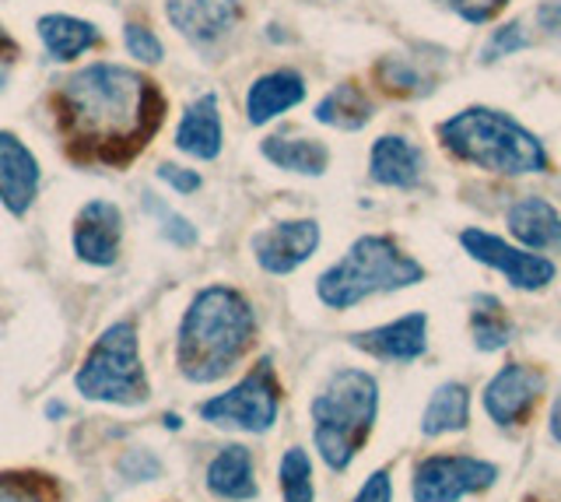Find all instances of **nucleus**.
I'll return each instance as SVG.
<instances>
[{
    "instance_id": "nucleus-25",
    "label": "nucleus",
    "mask_w": 561,
    "mask_h": 502,
    "mask_svg": "<svg viewBox=\"0 0 561 502\" xmlns=\"http://www.w3.org/2000/svg\"><path fill=\"white\" fill-rule=\"evenodd\" d=\"M470 331L473 344L481 352H499L513 341V323H508L505 309L495 296H478L473 299V313H470Z\"/></svg>"
},
{
    "instance_id": "nucleus-3",
    "label": "nucleus",
    "mask_w": 561,
    "mask_h": 502,
    "mask_svg": "<svg viewBox=\"0 0 561 502\" xmlns=\"http://www.w3.org/2000/svg\"><path fill=\"white\" fill-rule=\"evenodd\" d=\"M438 141L460 162L499 172V176H526L548 169V151L513 116L488 106H470L449 116L438 127Z\"/></svg>"
},
{
    "instance_id": "nucleus-22",
    "label": "nucleus",
    "mask_w": 561,
    "mask_h": 502,
    "mask_svg": "<svg viewBox=\"0 0 561 502\" xmlns=\"http://www.w3.org/2000/svg\"><path fill=\"white\" fill-rule=\"evenodd\" d=\"M39 39L49 49V57L75 60L99 43V28L92 22L70 19V14H46L39 19Z\"/></svg>"
},
{
    "instance_id": "nucleus-13",
    "label": "nucleus",
    "mask_w": 561,
    "mask_h": 502,
    "mask_svg": "<svg viewBox=\"0 0 561 502\" xmlns=\"http://www.w3.org/2000/svg\"><path fill=\"white\" fill-rule=\"evenodd\" d=\"M123 215L110 201H88L75 221V250L84 264L110 267L119 253Z\"/></svg>"
},
{
    "instance_id": "nucleus-1",
    "label": "nucleus",
    "mask_w": 561,
    "mask_h": 502,
    "mask_svg": "<svg viewBox=\"0 0 561 502\" xmlns=\"http://www.w3.org/2000/svg\"><path fill=\"white\" fill-rule=\"evenodd\" d=\"M57 110L75 159L123 166L162 124L165 99L154 81L130 67L92 64L64 81Z\"/></svg>"
},
{
    "instance_id": "nucleus-35",
    "label": "nucleus",
    "mask_w": 561,
    "mask_h": 502,
    "mask_svg": "<svg viewBox=\"0 0 561 502\" xmlns=\"http://www.w3.org/2000/svg\"><path fill=\"white\" fill-rule=\"evenodd\" d=\"M537 25L548 36H561V0H548V4L537 8Z\"/></svg>"
},
{
    "instance_id": "nucleus-11",
    "label": "nucleus",
    "mask_w": 561,
    "mask_h": 502,
    "mask_svg": "<svg viewBox=\"0 0 561 502\" xmlns=\"http://www.w3.org/2000/svg\"><path fill=\"white\" fill-rule=\"evenodd\" d=\"M543 390V373L534 366H505L484 387V411L495 425H519L534 411Z\"/></svg>"
},
{
    "instance_id": "nucleus-18",
    "label": "nucleus",
    "mask_w": 561,
    "mask_h": 502,
    "mask_svg": "<svg viewBox=\"0 0 561 502\" xmlns=\"http://www.w3.org/2000/svg\"><path fill=\"white\" fill-rule=\"evenodd\" d=\"M175 148L204 162L221 155V113H218V99L210 92L201 95L197 102H190V110L180 119V130H175Z\"/></svg>"
},
{
    "instance_id": "nucleus-19",
    "label": "nucleus",
    "mask_w": 561,
    "mask_h": 502,
    "mask_svg": "<svg viewBox=\"0 0 561 502\" xmlns=\"http://www.w3.org/2000/svg\"><path fill=\"white\" fill-rule=\"evenodd\" d=\"M508 232L530 250H561V215L543 197H523L508 207Z\"/></svg>"
},
{
    "instance_id": "nucleus-16",
    "label": "nucleus",
    "mask_w": 561,
    "mask_h": 502,
    "mask_svg": "<svg viewBox=\"0 0 561 502\" xmlns=\"http://www.w3.org/2000/svg\"><path fill=\"white\" fill-rule=\"evenodd\" d=\"M368 172L373 180L393 190H411L421 183V172H425V155L417 145H411L408 137L386 134L368 151Z\"/></svg>"
},
{
    "instance_id": "nucleus-29",
    "label": "nucleus",
    "mask_w": 561,
    "mask_h": 502,
    "mask_svg": "<svg viewBox=\"0 0 561 502\" xmlns=\"http://www.w3.org/2000/svg\"><path fill=\"white\" fill-rule=\"evenodd\" d=\"M526 46H530V39H526L523 22H508V25L495 28V32L488 36V43H484V49H481V60H484V64H495V60H502V57L519 54V49H526Z\"/></svg>"
},
{
    "instance_id": "nucleus-27",
    "label": "nucleus",
    "mask_w": 561,
    "mask_h": 502,
    "mask_svg": "<svg viewBox=\"0 0 561 502\" xmlns=\"http://www.w3.org/2000/svg\"><path fill=\"white\" fill-rule=\"evenodd\" d=\"M379 89L393 92V95H425L432 92V81L421 78L414 67L408 64V57H386L376 67Z\"/></svg>"
},
{
    "instance_id": "nucleus-28",
    "label": "nucleus",
    "mask_w": 561,
    "mask_h": 502,
    "mask_svg": "<svg viewBox=\"0 0 561 502\" xmlns=\"http://www.w3.org/2000/svg\"><path fill=\"white\" fill-rule=\"evenodd\" d=\"M280 495L285 502H312V471L306 449L291 446L280 460Z\"/></svg>"
},
{
    "instance_id": "nucleus-15",
    "label": "nucleus",
    "mask_w": 561,
    "mask_h": 502,
    "mask_svg": "<svg viewBox=\"0 0 561 502\" xmlns=\"http://www.w3.org/2000/svg\"><path fill=\"white\" fill-rule=\"evenodd\" d=\"M39 190V162L18 141L14 134L0 130V201L11 215H25Z\"/></svg>"
},
{
    "instance_id": "nucleus-10",
    "label": "nucleus",
    "mask_w": 561,
    "mask_h": 502,
    "mask_svg": "<svg viewBox=\"0 0 561 502\" xmlns=\"http://www.w3.org/2000/svg\"><path fill=\"white\" fill-rule=\"evenodd\" d=\"M316 247H320V225L312 218L280 221L253 236V256L267 274H291L309 261Z\"/></svg>"
},
{
    "instance_id": "nucleus-30",
    "label": "nucleus",
    "mask_w": 561,
    "mask_h": 502,
    "mask_svg": "<svg viewBox=\"0 0 561 502\" xmlns=\"http://www.w3.org/2000/svg\"><path fill=\"white\" fill-rule=\"evenodd\" d=\"M148 212L158 215V221H162V236L169 242H175V247H193V242H197V229H193L183 215H175V212H169L165 204H158L151 194H148Z\"/></svg>"
},
{
    "instance_id": "nucleus-8",
    "label": "nucleus",
    "mask_w": 561,
    "mask_h": 502,
    "mask_svg": "<svg viewBox=\"0 0 561 502\" xmlns=\"http://www.w3.org/2000/svg\"><path fill=\"white\" fill-rule=\"evenodd\" d=\"M495 478V464L473 457H428L414 471V502H456L470 492L491 489Z\"/></svg>"
},
{
    "instance_id": "nucleus-9",
    "label": "nucleus",
    "mask_w": 561,
    "mask_h": 502,
    "mask_svg": "<svg viewBox=\"0 0 561 502\" xmlns=\"http://www.w3.org/2000/svg\"><path fill=\"white\" fill-rule=\"evenodd\" d=\"M460 242H463V250L473 256V261L502 271L505 282L513 288H519V292H540L543 285L554 282V264L548 261V256L516 250V247H508V242H502L499 236H491V232L467 229L460 236Z\"/></svg>"
},
{
    "instance_id": "nucleus-17",
    "label": "nucleus",
    "mask_w": 561,
    "mask_h": 502,
    "mask_svg": "<svg viewBox=\"0 0 561 502\" xmlns=\"http://www.w3.org/2000/svg\"><path fill=\"white\" fill-rule=\"evenodd\" d=\"M306 99V81L298 71H271L253 81L250 95H245V113H250V124L263 127L271 124L274 116L288 113L291 106Z\"/></svg>"
},
{
    "instance_id": "nucleus-21",
    "label": "nucleus",
    "mask_w": 561,
    "mask_h": 502,
    "mask_svg": "<svg viewBox=\"0 0 561 502\" xmlns=\"http://www.w3.org/2000/svg\"><path fill=\"white\" fill-rule=\"evenodd\" d=\"M263 159L274 162L285 172H298V176H323L330 166V151L323 141H309V137H267L260 145Z\"/></svg>"
},
{
    "instance_id": "nucleus-26",
    "label": "nucleus",
    "mask_w": 561,
    "mask_h": 502,
    "mask_svg": "<svg viewBox=\"0 0 561 502\" xmlns=\"http://www.w3.org/2000/svg\"><path fill=\"white\" fill-rule=\"evenodd\" d=\"M60 489L49 475L8 471L0 475V502H57Z\"/></svg>"
},
{
    "instance_id": "nucleus-20",
    "label": "nucleus",
    "mask_w": 561,
    "mask_h": 502,
    "mask_svg": "<svg viewBox=\"0 0 561 502\" xmlns=\"http://www.w3.org/2000/svg\"><path fill=\"white\" fill-rule=\"evenodd\" d=\"M207 489L218 499H256V481H253V457L245 446H225L221 454L207 467Z\"/></svg>"
},
{
    "instance_id": "nucleus-4",
    "label": "nucleus",
    "mask_w": 561,
    "mask_h": 502,
    "mask_svg": "<svg viewBox=\"0 0 561 502\" xmlns=\"http://www.w3.org/2000/svg\"><path fill=\"white\" fill-rule=\"evenodd\" d=\"M376 411H379V387L362 369L333 373L323 393H316L312 436L320 457L333 471H344L355 460V454L368 440V432H373Z\"/></svg>"
},
{
    "instance_id": "nucleus-33",
    "label": "nucleus",
    "mask_w": 561,
    "mask_h": 502,
    "mask_svg": "<svg viewBox=\"0 0 561 502\" xmlns=\"http://www.w3.org/2000/svg\"><path fill=\"white\" fill-rule=\"evenodd\" d=\"M158 176H162L169 186L180 190V194H193V190H201V176L193 169H183V166H172V162L158 166Z\"/></svg>"
},
{
    "instance_id": "nucleus-31",
    "label": "nucleus",
    "mask_w": 561,
    "mask_h": 502,
    "mask_svg": "<svg viewBox=\"0 0 561 502\" xmlns=\"http://www.w3.org/2000/svg\"><path fill=\"white\" fill-rule=\"evenodd\" d=\"M123 39H127L130 57H137L140 64H158V60H162V43H158V36L148 25L130 22L127 28H123Z\"/></svg>"
},
{
    "instance_id": "nucleus-32",
    "label": "nucleus",
    "mask_w": 561,
    "mask_h": 502,
    "mask_svg": "<svg viewBox=\"0 0 561 502\" xmlns=\"http://www.w3.org/2000/svg\"><path fill=\"white\" fill-rule=\"evenodd\" d=\"M443 4H446L449 11L460 14L463 22H470V25H484V22L495 19V14L508 4V0H443Z\"/></svg>"
},
{
    "instance_id": "nucleus-7",
    "label": "nucleus",
    "mask_w": 561,
    "mask_h": 502,
    "mask_svg": "<svg viewBox=\"0 0 561 502\" xmlns=\"http://www.w3.org/2000/svg\"><path fill=\"white\" fill-rule=\"evenodd\" d=\"M277 404H280V387L274 379V369H271V362H260L242 384H236L228 393L204 401L201 419L210 425H225V429L267 432L277 422Z\"/></svg>"
},
{
    "instance_id": "nucleus-6",
    "label": "nucleus",
    "mask_w": 561,
    "mask_h": 502,
    "mask_svg": "<svg viewBox=\"0 0 561 502\" xmlns=\"http://www.w3.org/2000/svg\"><path fill=\"white\" fill-rule=\"evenodd\" d=\"M75 384L88 401L105 404H140L148 401V379L140 369L137 355V331L134 323H113L105 331L95 349L88 352L84 366L78 369Z\"/></svg>"
},
{
    "instance_id": "nucleus-5",
    "label": "nucleus",
    "mask_w": 561,
    "mask_h": 502,
    "mask_svg": "<svg viewBox=\"0 0 561 502\" xmlns=\"http://www.w3.org/2000/svg\"><path fill=\"white\" fill-rule=\"evenodd\" d=\"M421 278H425V267L403 253L393 239L362 236L337 264L320 274L316 296L330 309H351L368 296H379V292L411 288Z\"/></svg>"
},
{
    "instance_id": "nucleus-14",
    "label": "nucleus",
    "mask_w": 561,
    "mask_h": 502,
    "mask_svg": "<svg viewBox=\"0 0 561 502\" xmlns=\"http://www.w3.org/2000/svg\"><path fill=\"white\" fill-rule=\"evenodd\" d=\"M351 344L386 362H411L428 349V317L411 313L365 334H351Z\"/></svg>"
},
{
    "instance_id": "nucleus-36",
    "label": "nucleus",
    "mask_w": 561,
    "mask_h": 502,
    "mask_svg": "<svg viewBox=\"0 0 561 502\" xmlns=\"http://www.w3.org/2000/svg\"><path fill=\"white\" fill-rule=\"evenodd\" d=\"M14 54H18L14 43L0 32V89H4V81H8V64L14 60Z\"/></svg>"
},
{
    "instance_id": "nucleus-12",
    "label": "nucleus",
    "mask_w": 561,
    "mask_h": 502,
    "mask_svg": "<svg viewBox=\"0 0 561 502\" xmlns=\"http://www.w3.org/2000/svg\"><path fill=\"white\" fill-rule=\"evenodd\" d=\"M165 14L193 46H210L236 28L242 4L239 0H165Z\"/></svg>"
},
{
    "instance_id": "nucleus-2",
    "label": "nucleus",
    "mask_w": 561,
    "mask_h": 502,
    "mask_svg": "<svg viewBox=\"0 0 561 502\" xmlns=\"http://www.w3.org/2000/svg\"><path fill=\"white\" fill-rule=\"evenodd\" d=\"M256 334V317L236 288L210 285L190 303L175 362L190 384H215L250 352Z\"/></svg>"
},
{
    "instance_id": "nucleus-37",
    "label": "nucleus",
    "mask_w": 561,
    "mask_h": 502,
    "mask_svg": "<svg viewBox=\"0 0 561 502\" xmlns=\"http://www.w3.org/2000/svg\"><path fill=\"white\" fill-rule=\"evenodd\" d=\"M551 436L561 443V393H558V401H554V408H551Z\"/></svg>"
},
{
    "instance_id": "nucleus-24",
    "label": "nucleus",
    "mask_w": 561,
    "mask_h": 502,
    "mask_svg": "<svg viewBox=\"0 0 561 502\" xmlns=\"http://www.w3.org/2000/svg\"><path fill=\"white\" fill-rule=\"evenodd\" d=\"M467 408H470V397L463 384H443L432 401L425 408V419H421V432L425 436H446V432H456L467 425Z\"/></svg>"
},
{
    "instance_id": "nucleus-34",
    "label": "nucleus",
    "mask_w": 561,
    "mask_h": 502,
    "mask_svg": "<svg viewBox=\"0 0 561 502\" xmlns=\"http://www.w3.org/2000/svg\"><path fill=\"white\" fill-rule=\"evenodd\" d=\"M390 499H393L390 475H386V471H376L373 478H368V481L362 484V492H358L355 502H390Z\"/></svg>"
},
{
    "instance_id": "nucleus-23",
    "label": "nucleus",
    "mask_w": 561,
    "mask_h": 502,
    "mask_svg": "<svg viewBox=\"0 0 561 502\" xmlns=\"http://www.w3.org/2000/svg\"><path fill=\"white\" fill-rule=\"evenodd\" d=\"M312 116L337 130H362L368 119H373V99H368L358 84L347 81V84H337L330 95H323Z\"/></svg>"
}]
</instances>
